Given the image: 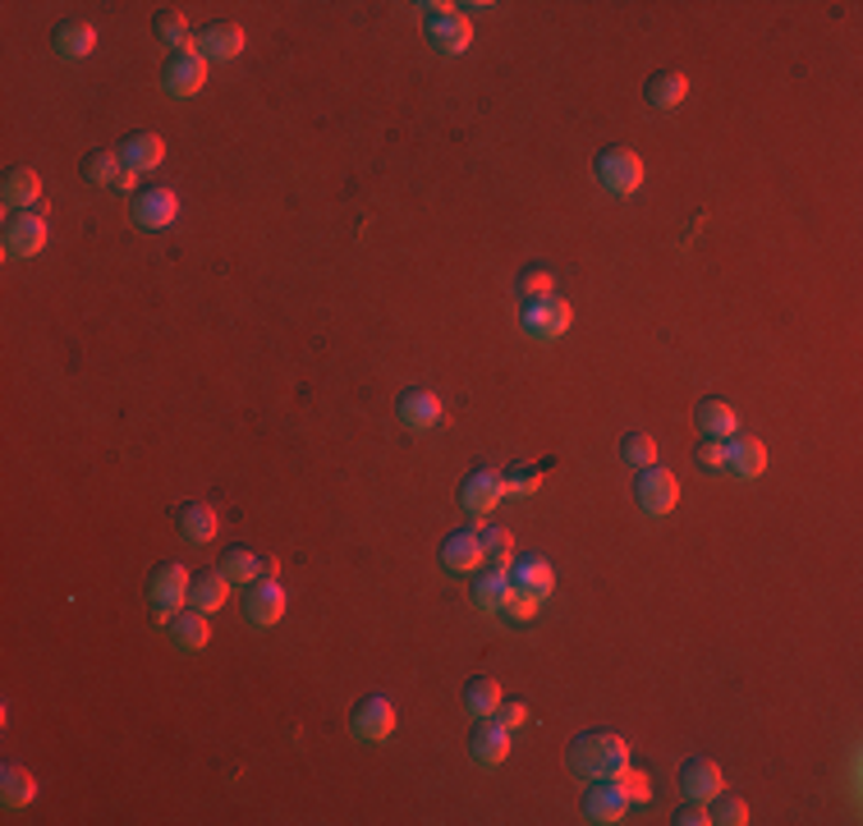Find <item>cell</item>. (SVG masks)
Instances as JSON below:
<instances>
[{
	"instance_id": "3957f363",
	"label": "cell",
	"mask_w": 863,
	"mask_h": 826,
	"mask_svg": "<svg viewBox=\"0 0 863 826\" xmlns=\"http://www.w3.org/2000/svg\"><path fill=\"white\" fill-rule=\"evenodd\" d=\"M634 501H639V510L648 514V520H662V514H671V510H675V501H680V482H675V473H671V469H662V464L639 469Z\"/></svg>"
},
{
	"instance_id": "4fadbf2b",
	"label": "cell",
	"mask_w": 863,
	"mask_h": 826,
	"mask_svg": "<svg viewBox=\"0 0 863 826\" xmlns=\"http://www.w3.org/2000/svg\"><path fill=\"white\" fill-rule=\"evenodd\" d=\"M625 808H630V795L620 789V780H593L589 795H583V817L598 822V826L625 822Z\"/></svg>"
},
{
	"instance_id": "83f0119b",
	"label": "cell",
	"mask_w": 863,
	"mask_h": 826,
	"mask_svg": "<svg viewBox=\"0 0 863 826\" xmlns=\"http://www.w3.org/2000/svg\"><path fill=\"white\" fill-rule=\"evenodd\" d=\"M0 193H6V202L14 206V212H32V206L42 202V180H38V170H28V165L6 170V184H0Z\"/></svg>"
},
{
	"instance_id": "603a6c76",
	"label": "cell",
	"mask_w": 863,
	"mask_h": 826,
	"mask_svg": "<svg viewBox=\"0 0 863 826\" xmlns=\"http://www.w3.org/2000/svg\"><path fill=\"white\" fill-rule=\"evenodd\" d=\"M680 789H684V799L708 804L721 789V767L712 763V757H689V763L680 767Z\"/></svg>"
},
{
	"instance_id": "9a60e30c",
	"label": "cell",
	"mask_w": 863,
	"mask_h": 826,
	"mask_svg": "<svg viewBox=\"0 0 863 826\" xmlns=\"http://www.w3.org/2000/svg\"><path fill=\"white\" fill-rule=\"evenodd\" d=\"M395 419L409 432H432V427H441V419H445L441 395H432V391H404L400 404H395Z\"/></svg>"
},
{
	"instance_id": "ab89813d",
	"label": "cell",
	"mask_w": 863,
	"mask_h": 826,
	"mask_svg": "<svg viewBox=\"0 0 863 826\" xmlns=\"http://www.w3.org/2000/svg\"><path fill=\"white\" fill-rule=\"evenodd\" d=\"M694 460H699V469H703V473H726V441L703 436V441H699V451H694Z\"/></svg>"
},
{
	"instance_id": "ee69618b",
	"label": "cell",
	"mask_w": 863,
	"mask_h": 826,
	"mask_svg": "<svg viewBox=\"0 0 863 826\" xmlns=\"http://www.w3.org/2000/svg\"><path fill=\"white\" fill-rule=\"evenodd\" d=\"M675 826H708V808L703 804H694V799H689L680 813H675Z\"/></svg>"
},
{
	"instance_id": "5bb4252c",
	"label": "cell",
	"mask_w": 863,
	"mask_h": 826,
	"mask_svg": "<svg viewBox=\"0 0 863 826\" xmlns=\"http://www.w3.org/2000/svg\"><path fill=\"white\" fill-rule=\"evenodd\" d=\"M193 51L202 60H212V64H225V60H234L239 51H244V28L239 23H207L193 38Z\"/></svg>"
},
{
	"instance_id": "6da1fadb",
	"label": "cell",
	"mask_w": 863,
	"mask_h": 826,
	"mask_svg": "<svg viewBox=\"0 0 863 826\" xmlns=\"http://www.w3.org/2000/svg\"><path fill=\"white\" fill-rule=\"evenodd\" d=\"M565 763L583 780H615L620 772L630 767V744L620 739L615 731H589V735L570 739Z\"/></svg>"
},
{
	"instance_id": "2e32d148",
	"label": "cell",
	"mask_w": 863,
	"mask_h": 826,
	"mask_svg": "<svg viewBox=\"0 0 863 826\" xmlns=\"http://www.w3.org/2000/svg\"><path fill=\"white\" fill-rule=\"evenodd\" d=\"M767 469V445L757 441V436H731L726 441V473L740 477V482H753V477H763Z\"/></svg>"
},
{
	"instance_id": "7c38bea8",
	"label": "cell",
	"mask_w": 863,
	"mask_h": 826,
	"mask_svg": "<svg viewBox=\"0 0 863 826\" xmlns=\"http://www.w3.org/2000/svg\"><path fill=\"white\" fill-rule=\"evenodd\" d=\"M505 487H501V473L496 469H473L464 482H460V505L469 514H478V520H488V514L501 505Z\"/></svg>"
},
{
	"instance_id": "8fae6325",
	"label": "cell",
	"mask_w": 863,
	"mask_h": 826,
	"mask_svg": "<svg viewBox=\"0 0 863 826\" xmlns=\"http://www.w3.org/2000/svg\"><path fill=\"white\" fill-rule=\"evenodd\" d=\"M482 565H488V556H482L478 533L460 528V533H451V537L441 542V570L451 574V578H473Z\"/></svg>"
},
{
	"instance_id": "60d3db41",
	"label": "cell",
	"mask_w": 863,
	"mask_h": 826,
	"mask_svg": "<svg viewBox=\"0 0 863 826\" xmlns=\"http://www.w3.org/2000/svg\"><path fill=\"white\" fill-rule=\"evenodd\" d=\"M538 606H542V597H533V593H520V588H514L501 615H505V620H533V615H538Z\"/></svg>"
},
{
	"instance_id": "f546056e",
	"label": "cell",
	"mask_w": 863,
	"mask_h": 826,
	"mask_svg": "<svg viewBox=\"0 0 863 826\" xmlns=\"http://www.w3.org/2000/svg\"><path fill=\"white\" fill-rule=\"evenodd\" d=\"M221 574L234 583V588H249V583H258L267 574V556H258V551H249V546H230L221 556Z\"/></svg>"
},
{
	"instance_id": "f35d334b",
	"label": "cell",
	"mask_w": 863,
	"mask_h": 826,
	"mask_svg": "<svg viewBox=\"0 0 863 826\" xmlns=\"http://www.w3.org/2000/svg\"><path fill=\"white\" fill-rule=\"evenodd\" d=\"M478 542H482V556H488V565H496V570H505V561L514 556V537L505 528H496V524L482 528Z\"/></svg>"
},
{
	"instance_id": "b9f144b4",
	"label": "cell",
	"mask_w": 863,
	"mask_h": 826,
	"mask_svg": "<svg viewBox=\"0 0 863 826\" xmlns=\"http://www.w3.org/2000/svg\"><path fill=\"white\" fill-rule=\"evenodd\" d=\"M496 721H501L505 731L524 726V721H529V703H524V698H510V703H501V707H496Z\"/></svg>"
},
{
	"instance_id": "836d02e7",
	"label": "cell",
	"mask_w": 863,
	"mask_h": 826,
	"mask_svg": "<svg viewBox=\"0 0 863 826\" xmlns=\"http://www.w3.org/2000/svg\"><path fill=\"white\" fill-rule=\"evenodd\" d=\"M83 180L97 184V189H116V184L124 180V165H120L116 152H88V161H83Z\"/></svg>"
},
{
	"instance_id": "d590c367",
	"label": "cell",
	"mask_w": 863,
	"mask_h": 826,
	"mask_svg": "<svg viewBox=\"0 0 863 826\" xmlns=\"http://www.w3.org/2000/svg\"><path fill=\"white\" fill-rule=\"evenodd\" d=\"M708 804H712L708 822H716V826H744V822H749V804H744L740 795H731V789H716Z\"/></svg>"
},
{
	"instance_id": "7a4b0ae2",
	"label": "cell",
	"mask_w": 863,
	"mask_h": 826,
	"mask_svg": "<svg viewBox=\"0 0 863 826\" xmlns=\"http://www.w3.org/2000/svg\"><path fill=\"white\" fill-rule=\"evenodd\" d=\"M189 583H193V578H189V570H184L180 561H165V565H157V570L148 574V602H152V611H157L161 625L189 602Z\"/></svg>"
},
{
	"instance_id": "8992f818",
	"label": "cell",
	"mask_w": 863,
	"mask_h": 826,
	"mask_svg": "<svg viewBox=\"0 0 863 826\" xmlns=\"http://www.w3.org/2000/svg\"><path fill=\"white\" fill-rule=\"evenodd\" d=\"M350 735L359 744H387L395 735V703L382 698V694L354 703V712H350Z\"/></svg>"
},
{
	"instance_id": "9c48e42d",
	"label": "cell",
	"mask_w": 863,
	"mask_h": 826,
	"mask_svg": "<svg viewBox=\"0 0 863 826\" xmlns=\"http://www.w3.org/2000/svg\"><path fill=\"white\" fill-rule=\"evenodd\" d=\"M285 588H281V583H275L271 574H262L258 583H249V588H244V620H249V625H258V629H271L275 625V620H281L285 615Z\"/></svg>"
},
{
	"instance_id": "277c9868",
	"label": "cell",
	"mask_w": 863,
	"mask_h": 826,
	"mask_svg": "<svg viewBox=\"0 0 863 826\" xmlns=\"http://www.w3.org/2000/svg\"><path fill=\"white\" fill-rule=\"evenodd\" d=\"M593 170H598V184L606 193H615V198H630L643 184V161L630 148H606V152H598V165Z\"/></svg>"
},
{
	"instance_id": "7bdbcfd3",
	"label": "cell",
	"mask_w": 863,
	"mask_h": 826,
	"mask_svg": "<svg viewBox=\"0 0 863 826\" xmlns=\"http://www.w3.org/2000/svg\"><path fill=\"white\" fill-rule=\"evenodd\" d=\"M615 780H620V789H625V795H630V804H634V799H648V776H643V772L625 767V772H620Z\"/></svg>"
},
{
	"instance_id": "d6986e66",
	"label": "cell",
	"mask_w": 863,
	"mask_h": 826,
	"mask_svg": "<svg viewBox=\"0 0 863 826\" xmlns=\"http://www.w3.org/2000/svg\"><path fill=\"white\" fill-rule=\"evenodd\" d=\"M510 593H514V583H510V574H505V570L482 565V570L473 574V606H478V611L501 615V611H505V602H510Z\"/></svg>"
},
{
	"instance_id": "44dd1931",
	"label": "cell",
	"mask_w": 863,
	"mask_h": 826,
	"mask_svg": "<svg viewBox=\"0 0 863 826\" xmlns=\"http://www.w3.org/2000/svg\"><path fill=\"white\" fill-rule=\"evenodd\" d=\"M217 528H221V520H217V510H212V505L189 501V505H180V510H175V533H180L189 546H207V542L217 537Z\"/></svg>"
},
{
	"instance_id": "4316f807",
	"label": "cell",
	"mask_w": 863,
	"mask_h": 826,
	"mask_svg": "<svg viewBox=\"0 0 863 826\" xmlns=\"http://www.w3.org/2000/svg\"><path fill=\"white\" fill-rule=\"evenodd\" d=\"M694 419H699V432L712 436V441H731L740 432V413H735L731 400H703Z\"/></svg>"
},
{
	"instance_id": "ba28073f",
	"label": "cell",
	"mask_w": 863,
	"mask_h": 826,
	"mask_svg": "<svg viewBox=\"0 0 863 826\" xmlns=\"http://www.w3.org/2000/svg\"><path fill=\"white\" fill-rule=\"evenodd\" d=\"M47 249V216H42V206H32V212H10L6 221V258H38Z\"/></svg>"
},
{
	"instance_id": "d4e9b609",
	"label": "cell",
	"mask_w": 863,
	"mask_h": 826,
	"mask_svg": "<svg viewBox=\"0 0 863 826\" xmlns=\"http://www.w3.org/2000/svg\"><path fill=\"white\" fill-rule=\"evenodd\" d=\"M510 583L520 593H533V597H551V588H556V570H551V561L542 556H529V561H514L510 565Z\"/></svg>"
},
{
	"instance_id": "52a82bcc",
	"label": "cell",
	"mask_w": 863,
	"mask_h": 826,
	"mask_svg": "<svg viewBox=\"0 0 863 826\" xmlns=\"http://www.w3.org/2000/svg\"><path fill=\"white\" fill-rule=\"evenodd\" d=\"M202 83H207V60H202L198 51H175V56H165V64H161V92H165V97H175V101L198 97Z\"/></svg>"
},
{
	"instance_id": "e575fe53",
	"label": "cell",
	"mask_w": 863,
	"mask_h": 826,
	"mask_svg": "<svg viewBox=\"0 0 863 826\" xmlns=\"http://www.w3.org/2000/svg\"><path fill=\"white\" fill-rule=\"evenodd\" d=\"M501 487H505V496H533L538 487H542V469L538 464H529V460H514L505 473H501Z\"/></svg>"
},
{
	"instance_id": "d6a6232c",
	"label": "cell",
	"mask_w": 863,
	"mask_h": 826,
	"mask_svg": "<svg viewBox=\"0 0 863 826\" xmlns=\"http://www.w3.org/2000/svg\"><path fill=\"white\" fill-rule=\"evenodd\" d=\"M152 32H157V42H161V47H170V56H175V51H189V47H193L189 19H184L180 10H161V14H157V23H152Z\"/></svg>"
},
{
	"instance_id": "ac0fdd59",
	"label": "cell",
	"mask_w": 863,
	"mask_h": 826,
	"mask_svg": "<svg viewBox=\"0 0 863 826\" xmlns=\"http://www.w3.org/2000/svg\"><path fill=\"white\" fill-rule=\"evenodd\" d=\"M428 42L441 51V56H464L469 42H473V23L464 14H441V19H428Z\"/></svg>"
},
{
	"instance_id": "30bf717a",
	"label": "cell",
	"mask_w": 863,
	"mask_h": 826,
	"mask_svg": "<svg viewBox=\"0 0 863 826\" xmlns=\"http://www.w3.org/2000/svg\"><path fill=\"white\" fill-rule=\"evenodd\" d=\"M175 216H180V198H175V189L157 184V189H143V193L133 198V225H138V230L157 234V230H165V225H175Z\"/></svg>"
},
{
	"instance_id": "7402d4cb",
	"label": "cell",
	"mask_w": 863,
	"mask_h": 826,
	"mask_svg": "<svg viewBox=\"0 0 863 826\" xmlns=\"http://www.w3.org/2000/svg\"><path fill=\"white\" fill-rule=\"evenodd\" d=\"M116 157H120V165H124V170H133V175H148V170H157V165H161L165 143H161L157 133H129L124 143L116 148Z\"/></svg>"
},
{
	"instance_id": "e0dca14e",
	"label": "cell",
	"mask_w": 863,
	"mask_h": 826,
	"mask_svg": "<svg viewBox=\"0 0 863 826\" xmlns=\"http://www.w3.org/2000/svg\"><path fill=\"white\" fill-rule=\"evenodd\" d=\"M469 753H473V763H478V767H501L505 757H510V731L501 726L496 716H488V721H482V726L473 731Z\"/></svg>"
},
{
	"instance_id": "cb8c5ba5",
	"label": "cell",
	"mask_w": 863,
	"mask_h": 826,
	"mask_svg": "<svg viewBox=\"0 0 863 826\" xmlns=\"http://www.w3.org/2000/svg\"><path fill=\"white\" fill-rule=\"evenodd\" d=\"M92 47H97V32H92V23H83V19H60V23L51 28V51H56L60 60H83Z\"/></svg>"
},
{
	"instance_id": "f1b7e54d",
	"label": "cell",
	"mask_w": 863,
	"mask_h": 826,
	"mask_svg": "<svg viewBox=\"0 0 863 826\" xmlns=\"http://www.w3.org/2000/svg\"><path fill=\"white\" fill-rule=\"evenodd\" d=\"M643 97H648V107H658V111H675L680 101L689 97V79L680 74V69H662V74H652L643 83Z\"/></svg>"
},
{
	"instance_id": "5b68a950",
	"label": "cell",
	"mask_w": 863,
	"mask_h": 826,
	"mask_svg": "<svg viewBox=\"0 0 863 826\" xmlns=\"http://www.w3.org/2000/svg\"><path fill=\"white\" fill-rule=\"evenodd\" d=\"M570 322H574L570 303H565V299H556V294H546V299H533V303H524V313H520V326H524V335H529V340H542V344L561 340V335L570 331Z\"/></svg>"
},
{
	"instance_id": "1f68e13d",
	"label": "cell",
	"mask_w": 863,
	"mask_h": 826,
	"mask_svg": "<svg viewBox=\"0 0 863 826\" xmlns=\"http://www.w3.org/2000/svg\"><path fill=\"white\" fill-rule=\"evenodd\" d=\"M496 707H501V684L492 675H478V679L464 684V712L469 716L488 721V716H496Z\"/></svg>"
},
{
	"instance_id": "8d00e7d4",
	"label": "cell",
	"mask_w": 863,
	"mask_h": 826,
	"mask_svg": "<svg viewBox=\"0 0 863 826\" xmlns=\"http://www.w3.org/2000/svg\"><path fill=\"white\" fill-rule=\"evenodd\" d=\"M620 460L634 464V469L658 464V441H652V432H625V441H620Z\"/></svg>"
},
{
	"instance_id": "4dcf8cb0",
	"label": "cell",
	"mask_w": 863,
	"mask_h": 826,
	"mask_svg": "<svg viewBox=\"0 0 863 826\" xmlns=\"http://www.w3.org/2000/svg\"><path fill=\"white\" fill-rule=\"evenodd\" d=\"M32 799H38V780H32V772L28 767H6L0 772V804L6 808H28Z\"/></svg>"
},
{
	"instance_id": "484cf974",
	"label": "cell",
	"mask_w": 863,
	"mask_h": 826,
	"mask_svg": "<svg viewBox=\"0 0 863 826\" xmlns=\"http://www.w3.org/2000/svg\"><path fill=\"white\" fill-rule=\"evenodd\" d=\"M230 588H234V583H230L221 570H207V574H198V578L189 583V606L202 611V615H217V611L225 606Z\"/></svg>"
},
{
	"instance_id": "74e56055",
	"label": "cell",
	"mask_w": 863,
	"mask_h": 826,
	"mask_svg": "<svg viewBox=\"0 0 863 826\" xmlns=\"http://www.w3.org/2000/svg\"><path fill=\"white\" fill-rule=\"evenodd\" d=\"M551 290H556V281H551V271H546V266H538V262H533V266H524V271H520V281H514V294H520L524 303L546 299Z\"/></svg>"
},
{
	"instance_id": "ffe728a7",
	"label": "cell",
	"mask_w": 863,
	"mask_h": 826,
	"mask_svg": "<svg viewBox=\"0 0 863 826\" xmlns=\"http://www.w3.org/2000/svg\"><path fill=\"white\" fill-rule=\"evenodd\" d=\"M165 638H170V647H175V652H202L207 638H212V629H207V615L189 606V611H175L165 620Z\"/></svg>"
}]
</instances>
